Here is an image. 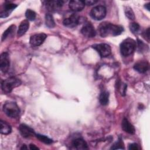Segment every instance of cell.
I'll list each match as a JSON object with an SVG mask.
<instances>
[{
  "instance_id": "6da1fadb",
  "label": "cell",
  "mask_w": 150,
  "mask_h": 150,
  "mask_svg": "<svg viewBox=\"0 0 150 150\" xmlns=\"http://www.w3.org/2000/svg\"><path fill=\"white\" fill-rule=\"evenodd\" d=\"M124 30L123 27L120 25H114L108 22L101 23L98 27L100 36L107 37L108 36H117L120 35Z\"/></svg>"
},
{
  "instance_id": "7a4b0ae2",
  "label": "cell",
  "mask_w": 150,
  "mask_h": 150,
  "mask_svg": "<svg viewBox=\"0 0 150 150\" xmlns=\"http://www.w3.org/2000/svg\"><path fill=\"white\" fill-rule=\"evenodd\" d=\"M137 47V42L132 39L127 38L120 45V52L122 56H127L132 54Z\"/></svg>"
},
{
  "instance_id": "3957f363",
  "label": "cell",
  "mask_w": 150,
  "mask_h": 150,
  "mask_svg": "<svg viewBox=\"0 0 150 150\" xmlns=\"http://www.w3.org/2000/svg\"><path fill=\"white\" fill-rule=\"evenodd\" d=\"M21 84V81L20 79L11 77L6 80H4L1 83V88L2 91L5 93H11L13 88L17 87Z\"/></svg>"
},
{
  "instance_id": "277c9868",
  "label": "cell",
  "mask_w": 150,
  "mask_h": 150,
  "mask_svg": "<svg viewBox=\"0 0 150 150\" xmlns=\"http://www.w3.org/2000/svg\"><path fill=\"white\" fill-rule=\"evenodd\" d=\"M5 114L10 118H16L20 113V110L16 103L12 101L6 102L3 106Z\"/></svg>"
},
{
  "instance_id": "5b68a950",
  "label": "cell",
  "mask_w": 150,
  "mask_h": 150,
  "mask_svg": "<svg viewBox=\"0 0 150 150\" xmlns=\"http://www.w3.org/2000/svg\"><path fill=\"white\" fill-rule=\"evenodd\" d=\"M90 16L95 20H101L106 15V8L102 5H98L94 7L90 11Z\"/></svg>"
},
{
  "instance_id": "8992f818",
  "label": "cell",
  "mask_w": 150,
  "mask_h": 150,
  "mask_svg": "<svg viewBox=\"0 0 150 150\" xmlns=\"http://www.w3.org/2000/svg\"><path fill=\"white\" fill-rule=\"evenodd\" d=\"M93 47L98 53L102 57H105L111 54V49L110 45L105 43L96 44L93 46Z\"/></svg>"
},
{
  "instance_id": "52a82bcc",
  "label": "cell",
  "mask_w": 150,
  "mask_h": 150,
  "mask_svg": "<svg viewBox=\"0 0 150 150\" xmlns=\"http://www.w3.org/2000/svg\"><path fill=\"white\" fill-rule=\"evenodd\" d=\"M80 22V17L76 14L72 13L69 17L65 18L63 20V25L67 27L73 28L79 24Z\"/></svg>"
},
{
  "instance_id": "ba28073f",
  "label": "cell",
  "mask_w": 150,
  "mask_h": 150,
  "mask_svg": "<svg viewBox=\"0 0 150 150\" xmlns=\"http://www.w3.org/2000/svg\"><path fill=\"white\" fill-rule=\"evenodd\" d=\"M45 5L46 9L50 12H55L59 11L63 5V1L52 0L45 1Z\"/></svg>"
},
{
  "instance_id": "9c48e42d",
  "label": "cell",
  "mask_w": 150,
  "mask_h": 150,
  "mask_svg": "<svg viewBox=\"0 0 150 150\" xmlns=\"http://www.w3.org/2000/svg\"><path fill=\"white\" fill-rule=\"evenodd\" d=\"M47 38V35L45 33H37L32 35L30 38V44L32 46H39L41 45Z\"/></svg>"
},
{
  "instance_id": "30bf717a",
  "label": "cell",
  "mask_w": 150,
  "mask_h": 150,
  "mask_svg": "<svg viewBox=\"0 0 150 150\" xmlns=\"http://www.w3.org/2000/svg\"><path fill=\"white\" fill-rule=\"evenodd\" d=\"M81 33L83 35V36L89 38L94 37L96 34L93 26L90 22L84 24L81 29Z\"/></svg>"
},
{
  "instance_id": "8fae6325",
  "label": "cell",
  "mask_w": 150,
  "mask_h": 150,
  "mask_svg": "<svg viewBox=\"0 0 150 150\" xmlns=\"http://www.w3.org/2000/svg\"><path fill=\"white\" fill-rule=\"evenodd\" d=\"M10 66L9 55L6 52H4L0 56V69L1 71L6 73L8 71Z\"/></svg>"
},
{
  "instance_id": "7c38bea8",
  "label": "cell",
  "mask_w": 150,
  "mask_h": 150,
  "mask_svg": "<svg viewBox=\"0 0 150 150\" xmlns=\"http://www.w3.org/2000/svg\"><path fill=\"white\" fill-rule=\"evenodd\" d=\"M19 129L21 134L24 138H28L36 135L33 128L25 124H21Z\"/></svg>"
},
{
  "instance_id": "4fadbf2b",
  "label": "cell",
  "mask_w": 150,
  "mask_h": 150,
  "mask_svg": "<svg viewBox=\"0 0 150 150\" xmlns=\"http://www.w3.org/2000/svg\"><path fill=\"white\" fill-rule=\"evenodd\" d=\"M17 7V5L7 2L4 5L3 10L0 13L1 18H5L9 16L11 12Z\"/></svg>"
},
{
  "instance_id": "5bb4252c",
  "label": "cell",
  "mask_w": 150,
  "mask_h": 150,
  "mask_svg": "<svg viewBox=\"0 0 150 150\" xmlns=\"http://www.w3.org/2000/svg\"><path fill=\"white\" fill-rule=\"evenodd\" d=\"M85 2L81 0H73L70 1L69 6L70 9L74 12L81 11L85 6Z\"/></svg>"
},
{
  "instance_id": "9a60e30c",
  "label": "cell",
  "mask_w": 150,
  "mask_h": 150,
  "mask_svg": "<svg viewBox=\"0 0 150 150\" xmlns=\"http://www.w3.org/2000/svg\"><path fill=\"white\" fill-rule=\"evenodd\" d=\"M134 69L140 73H144L149 69V64L146 61H140L134 66Z\"/></svg>"
},
{
  "instance_id": "2e32d148",
  "label": "cell",
  "mask_w": 150,
  "mask_h": 150,
  "mask_svg": "<svg viewBox=\"0 0 150 150\" xmlns=\"http://www.w3.org/2000/svg\"><path fill=\"white\" fill-rule=\"evenodd\" d=\"M121 127L122 129L130 134H134L135 132V129L133 125H132L127 119L124 118L122 123H121Z\"/></svg>"
},
{
  "instance_id": "e0dca14e",
  "label": "cell",
  "mask_w": 150,
  "mask_h": 150,
  "mask_svg": "<svg viewBox=\"0 0 150 150\" xmlns=\"http://www.w3.org/2000/svg\"><path fill=\"white\" fill-rule=\"evenodd\" d=\"M72 145L77 149H86L88 148L86 142L81 138H77L73 140Z\"/></svg>"
},
{
  "instance_id": "ac0fdd59",
  "label": "cell",
  "mask_w": 150,
  "mask_h": 150,
  "mask_svg": "<svg viewBox=\"0 0 150 150\" xmlns=\"http://www.w3.org/2000/svg\"><path fill=\"white\" fill-rule=\"evenodd\" d=\"M29 27V23L28 20H24L20 23L18 30L17 32V35L18 36H21L23 35L26 31L28 30Z\"/></svg>"
},
{
  "instance_id": "d6986e66",
  "label": "cell",
  "mask_w": 150,
  "mask_h": 150,
  "mask_svg": "<svg viewBox=\"0 0 150 150\" xmlns=\"http://www.w3.org/2000/svg\"><path fill=\"white\" fill-rule=\"evenodd\" d=\"M1 125V133L4 135H8L11 132V127L6 122L1 120L0 121Z\"/></svg>"
},
{
  "instance_id": "ffe728a7",
  "label": "cell",
  "mask_w": 150,
  "mask_h": 150,
  "mask_svg": "<svg viewBox=\"0 0 150 150\" xmlns=\"http://www.w3.org/2000/svg\"><path fill=\"white\" fill-rule=\"evenodd\" d=\"M99 101L101 105H107L109 101V93L107 91L101 92L99 97Z\"/></svg>"
},
{
  "instance_id": "44dd1931",
  "label": "cell",
  "mask_w": 150,
  "mask_h": 150,
  "mask_svg": "<svg viewBox=\"0 0 150 150\" xmlns=\"http://www.w3.org/2000/svg\"><path fill=\"white\" fill-rule=\"evenodd\" d=\"M45 23L49 28H53L55 26V22L53 16L50 13H46L45 15Z\"/></svg>"
},
{
  "instance_id": "7402d4cb",
  "label": "cell",
  "mask_w": 150,
  "mask_h": 150,
  "mask_svg": "<svg viewBox=\"0 0 150 150\" xmlns=\"http://www.w3.org/2000/svg\"><path fill=\"white\" fill-rule=\"evenodd\" d=\"M16 29V27L15 25H12L10 26L3 33L2 36V40H4L6 39L9 36H11V35H13L15 32V30Z\"/></svg>"
},
{
  "instance_id": "603a6c76",
  "label": "cell",
  "mask_w": 150,
  "mask_h": 150,
  "mask_svg": "<svg viewBox=\"0 0 150 150\" xmlns=\"http://www.w3.org/2000/svg\"><path fill=\"white\" fill-rule=\"evenodd\" d=\"M35 135L36 136V138L39 141H40L41 142H42L46 144H50L53 142V140L46 135H41V134H36Z\"/></svg>"
},
{
  "instance_id": "cb8c5ba5",
  "label": "cell",
  "mask_w": 150,
  "mask_h": 150,
  "mask_svg": "<svg viewBox=\"0 0 150 150\" xmlns=\"http://www.w3.org/2000/svg\"><path fill=\"white\" fill-rule=\"evenodd\" d=\"M25 16H26V18H27V20L32 21L35 19L36 15L33 11L31 9H27L25 12Z\"/></svg>"
},
{
  "instance_id": "d4e9b609",
  "label": "cell",
  "mask_w": 150,
  "mask_h": 150,
  "mask_svg": "<svg viewBox=\"0 0 150 150\" xmlns=\"http://www.w3.org/2000/svg\"><path fill=\"white\" fill-rule=\"evenodd\" d=\"M125 13L126 16L129 19L133 20L135 19V15L131 8L129 6H127L125 9Z\"/></svg>"
},
{
  "instance_id": "484cf974",
  "label": "cell",
  "mask_w": 150,
  "mask_h": 150,
  "mask_svg": "<svg viewBox=\"0 0 150 150\" xmlns=\"http://www.w3.org/2000/svg\"><path fill=\"white\" fill-rule=\"evenodd\" d=\"M129 29H130V30L132 33H137L138 32V31L140 29V26L138 23H137L136 22H133V23H130Z\"/></svg>"
},
{
  "instance_id": "4316f807",
  "label": "cell",
  "mask_w": 150,
  "mask_h": 150,
  "mask_svg": "<svg viewBox=\"0 0 150 150\" xmlns=\"http://www.w3.org/2000/svg\"><path fill=\"white\" fill-rule=\"evenodd\" d=\"M111 149H124L123 142L121 140H118L115 142L111 148Z\"/></svg>"
},
{
  "instance_id": "83f0119b",
  "label": "cell",
  "mask_w": 150,
  "mask_h": 150,
  "mask_svg": "<svg viewBox=\"0 0 150 150\" xmlns=\"http://www.w3.org/2000/svg\"><path fill=\"white\" fill-rule=\"evenodd\" d=\"M128 149L130 150H138L139 149L138 145L136 143H132L129 145Z\"/></svg>"
},
{
  "instance_id": "f1b7e54d",
  "label": "cell",
  "mask_w": 150,
  "mask_h": 150,
  "mask_svg": "<svg viewBox=\"0 0 150 150\" xmlns=\"http://www.w3.org/2000/svg\"><path fill=\"white\" fill-rule=\"evenodd\" d=\"M85 4L87 5H92L95 4L97 2V1H93V0H89V1H84Z\"/></svg>"
},
{
  "instance_id": "f546056e",
  "label": "cell",
  "mask_w": 150,
  "mask_h": 150,
  "mask_svg": "<svg viewBox=\"0 0 150 150\" xmlns=\"http://www.w3.org/2000/svg\"><path fill=\"white\" fill-rule=\"evenodd\" d=\"M144 37H145L147 40H149V28H148L145 30V32L144 33Z\"/></svg>"
},
{
  "instance_id": "4dcf8cb0",
  "label": "cell",
  "mask_w": 150,
  "mask_h": 150,
  "mask_svg": "<svg viewBox=\"0 0 150 150\" xmlns=\"http://www.w3.org/2000/svg\"><path fill=\"white\" fill-rule=\"evenodd\" d=\"M29 148H30V149H32V150H36V149H39V148H38L37 146H36V145H35L32 144H30V145H29Z\"/></svg>"
},
{
  "instance_id": "1f68e13d",
  "label": "cell",
  "mask_w": 150,
  "mask_h": 150,
  "mask_svg": "<svg viewBox=\"0 0 150 150\" xmlns=\"http://www.w3.org/2000/svg\"><path fill=\"white\" fill-rule=\"evenodd\" d=\"M149 3H147V4H145V8H146V9L148 10V11H149Z\"/></svg>"
},
{
  "instance_id": "d6a6232c",
  "label": "cell",
  "mask_w": 150,
  "mask_h": 150,
  "mask_svg": "<svg viewBox=\"0 0 150 150\" xmlns=\"http://www.w3.org/2000/svg\"><path fill=\"white\" fill-rule=\"evenodd\" d=\"M21 149H27V147L26 146V145H22V146L21 148Z\"/></svg>"
}]
</instances>
